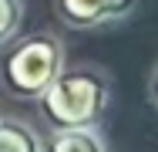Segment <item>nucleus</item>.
<instances>
[{
    "mask_svg": "<svg viewBox=\"0 0 158 152\" xmlns=\"http://www.w3.org/2000/svg\"><path fill=\"white\" fill-rule=\"evenodd\" d=\"M108 101H111V78L94 64H77V68L64 64L61 74L51 81V88L37 98L51 132L94 128L108 112Z\"/></svg>",
    "mask_w": 158,
    "mask_h": 152,
    "instance_id": "obj_1",
    "label": "nucleus"
},
{
    "mask_svg": "<svg viewBox=\"0 0 158 152\" xmlns=\"http://www.w3.org/2000/svg\"><path fill=\"white\" fill-rule=\"evenodd\" d=\"M61 68H64L61 37L51 30H37V34L14 41L7 58L0 61V78H3V88L14 98L37 101L51 88V81L61 74Z\"/></svg>",
    "mask_w": 158,
    "mask_h": 152,
    "instance_id": "obj_2",
    "label": "nucleus"
},
{
    "mask_svg": "<svg viewBox=\"0 0 158 152\" xmlns=\"http://www.w3.org/2000/svg\"><path fill=\"white\" fill-rule=\"evenodd\" d=\"M138 0H54V10L71 30H94L125 20Z\"/></svg>",
    "mask_w": 158,
    "mask_h": 152,
    "instance_id": "obj_3",
    "label": "nucleus"
},
{
    "mask_svg": "<svg viewBox=\"0 0 158 152\" xmlns=\"http://www.w3.org/2000/svg\"><path fill=\"white\" fill-rule=\"evenodd\" d=\"M40 152H108V145L94 128H57L40 142Z\"/></svg>",
    "mask_w": 158,
    "mask_h": 152,
    "instance_id": "obj_4",
    "label": "nucleus"
},
{
    "mask_svg": "<svg viewBox=\"0 0 158 152\" xmlns=\"http://www.w3.org/2000/svg\"><path fill=\"white\" fill-rule=\"evenodd\" d=\"M0 152H40V135L20 118H0Z\"/></svg>",
    "mask_w": 158,
    "mask_h": 152,
    "instance_id": "obj_5",
    "label": "nucleus"
},
{
    "mask_svg": "<svg viewBox=\"0 0 158 152\" xmlns=\"http://www.w3.org/2000/svg\"><path fill=\"white\" fill-rule=\"evenodd\" d=\"M20 17H24L20 0H0V47L14 41V34L20 30Z\"/></svg>",
    "mask_w": 158,
    "mask_h": 152,
    "instance_id": "obj_6",
    "label": "nucleus"
},
{
    "mask_svg": "<svg viewBox=\"0 0 158 152\" xmlns=\"http://www.w3.org/2000/svg\"><path fill=\"white\" fill-rule=\"evenodd\" d=\"M148 98H152V105L158 108V64L152 68V74H148Z\"/></svg>",
    "mask_w": 158,
    "mask_h": 152,
    "instance_id": "obj_7",
    "label": "nucleus"
}]
</instances>
